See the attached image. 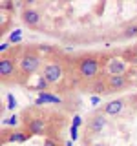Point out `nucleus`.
Listing matches in <instances>:
<instances>
[{
  "label": "nucleus",
  "instance_id": "1",
  "mask_svg": "<svg viewBox=\"0 0 137 146\" xmlns=\"http://www.w3.org/2000/svg\"><path fill=\"white\" fill-rule=\"evenodd\" d=\"M77 73L84 80H95L100 75V58L97 55H86L77 60Z\"/></svg>",
  "mask_w": 137,
  "mask_h": 146
},
{
  "label": "nucleus",
  "instance_id": "2",
  "mask_svg": "<svg viewBox=\"0 0 137 146\" xmlns=\"http://www.w3.org/2000/svg\"><path fill=\"white\" fill-rule=\"evenodd\" d=\"M17 64H18V73L20 75H33L35 71L40 70L42 66V57L35 51V49H26L20 57H17Z\"/></svg>",
  "mask_w": 137,
  "mask_h": 146
},
{
  "label": "nucleus",
  "instance_id": "3",
  "mask_svg": "<svg viewBox=\"0 0 137 146\" xmlns=\"http://www.w3.org/2000/svg\"><path fill=\"white\" fill-rule=\"evenodd\" d=\"M104 77H128V62L121 57H110L104 62Z\"/></svg>",
  "mask_w": 137,
  "mask_h": 146
},
{
  "label": "nucleus",
  "instance_id": "4",
  "mask_svg": "<svg viewBox=\"0 0 137 146\" xmlns=\"http://www.w3.org/2000/svg\"><path fill=\"white\" fill-rule=\"evenodd\" d=\"M40 75L44 77V80L48 82L49 86H55V84H59V82L62 80V77H64V70H62V66L59 62H46L44 66H42V73Z\"/></svg>",
  "mask_w": 137,
  "mask_h": 146
},
{
  "label": "nucleus",
  "instance_id": "5",
  "mask_svg": "<svg viewBox=\"0 0 137 146\" xmlns=\"http://www.w3.org/2000/svg\"><path fill=\"white\" fill-rule=\"evenodd\" d=\"M17 75H18V64H17V58L4 55V57L0 58V77H2V80H4V82L15 80Z\"/></svg>",
  "mask_w": 137,
  "mask_h": 146
},
{
  "label": "nucleus",
  "instance_id": "6",
  "mask_svg": "<svg viewBox=\"0 0 137 146\" xmlns=\"http://www.w3.org/2000/svg\"><path fill=\"white\" fill-rule=\"evenodd\" d=\"M104 80H106L108 91H122L132 86V80L128 77H104Z\"/></svg>",
  "mask_w": 137,
  "mask_h": 146
},
{
  "label": "nucleus",
  "instance_id": "7",
  "mask_svg": "<svg viewBox=\"0 0 137 146\" xmlns=\"http://www.w3.org/2000/svg\"><path fill=\"white\" fill-rule=\"evenodd\" d=\"M40 18H42V15H40V11L35 9V7H26L24 11H22V22L29 27H37L39 22H40Z\"/></svg>",
  "mask_w": 137,
  "mask_h": 146
},
{
  "label": "nucleus",
  "instance_id": "8",
  "mask_svg": "<svg viewBox=\"0 0 137 146\" xmlns=\"http://www.w3.org/2000/svg\"><path fill=\"white\" fill-rule=\"evenodd\" d=\"M122 110H124V100H122V99H115V100H110V102L104 104L102 113L108 115V117H117Z\"/></svg>",
  "mask_w": 137,
  "mask_h": 146
},
{
  "label": "nucleus",
  "instance_id": "9",
  "mask_svg": "<svg viewBox=\"0 0 137 146\" xmlns=\"http://www.w3.org/2000/svg\"><path fill=\"white\" fill-rule=\"evenodd\" d=\"M104 126H106V115H104L102 111L95 113V115L88 121V130L91 131V133H99V131H102Z\"/></svg>",
  "mask_w": 137,
  "mask_h": 146
},
{
  "label": "nucleus",
  "instance_id": "10",
  "mask_svg": "<svg viewBox=\"0 0 137 146\" xmlns=\"http://www.w3.org/2000/svg\"><path fill=\"white\" fill-rule=\"evenodd\" d=\"M27 131H29L31 135H44L46 131H48V126H46L44 119L35 117L33 121H29V124H27Z\"/></svg>",
  "mask_w": 137,
  "mask_h": 146
},
{
  "label": "nucleus",
  "instance_id": "11",
  "mask_svg": "<svg viewBox=\"0 0 137 146\" xmlns=\"http://www.w3.org/2000/svg\"><path fill=\"white\" fill-rule=\"evenodd\" d=\"M35 102H37V104H61L62 100H61V97L49 93V91H40Z\"/></svg>",
  "mask_w": 137,
  "mask_h": 146
},
{
  "label": "nucleus",
  "instance_id": "12",
  "mask_svg": "<svg viewBox=\"0 0 137 146\" xmlns=\"http://www.w3.org/2000/svg\"><path fill=\"white\" fill-rule=\"evenodd\" d=\"M31 137L29 131H22V130H13L11 133H9V137L6 141H9V143H26L27 139Z\"/></svg>",
  "mask_w": 137,
  "mask_h": 146
},
{
  "label": "nucleus",
  "instance_id": "13",
  "mask_svg": "<svg viewBox=\"0 0 137 146\" xmlns=\"http://www.w3.org/2000/svg\"><path fill=\"white\" fill-rule=\"evenodd\" d=\"M122 38H137V22H132L122 29Z\"/></svg>",
  "mask_w": 137,
  "mask_h": 146
},
{
  "label": "nucleus",
  "instance_id": "14",
  "mask_svg": "<svg viewBox=\"0 0 137 146\" xmlns=\"http://www.w3.org/2000/svg\"><path fill=\"white\" fill-rule=\"evenodd\" d=\"M48 86H49V84H48V82L44 80V77L40 75V79H39V82H37V84L33 86V90H40V91H46V88H48Z\"/></svg>",
  "mask_w": 137,
  "mask_h": 146
},
{
  "label": "nucleus",
  "instance_id": "15",
  "mask_svg": "<svg viewBox=\"0 0 137 146\" xmlns=\"http://www.w3.org/2000/svg\"><path fill=\"white\" fill-rule=\"evenodd\" d=\"M7 100H9V102H7V106H9V108H11V110H13V108H15V106H17V102H15V97H13V95H11V93H9V95H7Z\"/></svg>",
  "mask_w": 137,
  "mask_h": 146
},
{
  "label": "nucleus",
  "instance_id": "16",
  "mask_svg": "<svg viewBox=\"0 0 137 146\" xmlns=\"http://www.w3.org/2000/svg\"><path fill=\"white\" fill-rule=\"evenodd\" d=\"M17 115H11V119H6V121H4V124H11V126H15L17 124Z\"/></svg>",
  "mask_w": 137,
  "mask_h": 146
},
{
  "label": "nucleus",
  "instance_id": "17",
  "mask_svg": "<svg viewBox=\"0 0 137 146\" xmlns=\"http://www.w3.org/2000/svg\"><path fill=\"white\" fill-rule=\"evenodd\" d=\"M77 130H79V128L71 124V128H70V131H71V137H73V139H77V137H79V131H77Z\"/></svg>",
  "mask_w": 137,
  "mask_h": 146
},
{
  "label": "nucleus",
  "instance_id": "18",
  "mask_svg": "<svg viewBox=\"0 0 137 146\" xmlns=\"http://www.w3.org/2000/svg\"><path fill=\"white\" fill-rule=\"evenodd\" d=\"M82 124V119L79 117V115H75V117H73V126H77V128H79Z\"/></svg>",
  "mask_w": 137,
  "mask_h": 146
},
{
  "label": "nucleus",
  "instance_id": "19",
  "mask_svg": "<svg viewBox=\"0 0 137 146\" xmlns=\"http://www.w3.org/2000/svg\"><path fill=\"white\" fill-rule=\"evenodd\" d=\"M44 146H57V143H55L53 139H46L44 141Z\"/></svg>",
  "mask_w": 137,
  "mask_h": 146
},
{
  "label": "nucleus",
  "instance_id": "20",
  "mask_svg": "<svg viewBox=\"0 0 137 146\" xmlns=\"http://www.w3.org/2000/svg\"><path fill=\"white\" fill-rule=\"evenodd\" d=\"M66 146H73V143H71V141H68V143H66Z\"/></svg>",
  "mask_w": 137,
  "mask_h": 146
},
{
  "label": "nucleus",
  "instance_id": "21",
  "mask_svg": "<svg viewBox=\"0 0 137 146\" xmlns=\"http://www.w3.org/2000/svg\"><path fill=\"white\" fill-rule=\"evenodd\" d=\"M93 146H104V144H93Z\"/></svg>",
  "mask_w": 137,
  "mask_h": 146
}]
</instances>
